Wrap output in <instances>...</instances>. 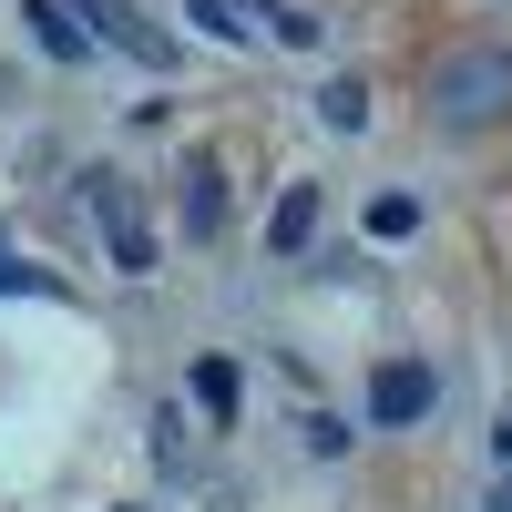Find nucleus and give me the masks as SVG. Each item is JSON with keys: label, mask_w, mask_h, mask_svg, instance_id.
<instances>
[{"label": "nucleus", "mask_w": 512, "mask_h": 512, "mask_svg": "<svg viewBox=\"0 0 512 512\" xmlns=\"http://www.w3.org/2000/svg\"><path fill=\"white\" fill-rule=\"evenodd\" d=\"M62 11L82 21V31H93V41H113V52H134L144 72H175V41H164L144 11H134V0H62Z\"/></svg>", "instance_id": "f03ea898"}, {"label": "nucleus", "mask_w": 512, "mask_h": 512, "mask_svg": "<svg viewBox=\"0 0 512 512\" xmlns=\"http://www.w3.org/2000/svg\"><path fill=\"white\" fill-rule=\"evenodd\" d=\"M185 400H195L205 420H236V359H195V369H185Z\"/></svg>", "instance_id": "0eeeda50"}, {"label": "nucleus", "mask_w": 512, "mask_h": 512, "mask_svg": "<svg viewBox=\"0 0 512 512\" xmlns=\"http://www.w3.org/2000/svg\"><path fill=\"white\" fill-rule=\"evenodd\" d=\"M410 226H420L410 195H379V205H369V236H410Z\"/></svg>", "instance_id": "9d476101"}, {"label": "nucleus", "mask_w": 512, "mask_h": 512, "mask_svg": "<svg viewBox=\"0 0 512 512\" xmlns=\"http://www.w3.org/2000/svg\"><path fill=\"white\" fill-rule=\"evenodd\" d=\"M308 236H318V185H287V195H277V216H267V246L297 256Z\"/></svg>", "instance_id": "423d86ee"}, {"label": "nucleus", "mask_w": 512, "mask_h": 512, "mask_svg": "<svg viewBox=\"0 0 512 512\" xmlns=\"http://www.w3.org/2000/svg\"><path fill=\"white\" fill-rule=\"evenodd\" d=\"M492 451H502V461H512V410H502V420H492Z\"/></svg>", "instance_id": "f8f14e48"}, {"label": "nucleus", "mask_w": 512, "mask_h": 512, "mask_svg": "<svg viewBox=\"0 0 512 512\" xmlns=\"http://www.w3.org/2000/svg\"><path fill=\"white\" fill-rule=\"evenodd\" d=\"M216 226H226V175L195 164V175H185V236H216Z\"/></svg>", "instance_id": "6e6552de"}, {"label": "nucleus", "mask_w": 512, "mask_h": 512, "mask_svg": "<svg viewBox=\"0 0 512 512\" xmlns=\"http://www.w3.org/2000/svg\"><path fill=\"white\" fill-rule=\"evenodd\" d=\"M431 400H441V369H431V359H379V369H369V420H379V431L431 420Z\"/></svg>", "instance_id": "7ed1b4c3"}, {"label": "nucleus", "mask_w": 512, "mask_h": 512, "mask_svg": "<svg viewBox=\"0 0 512 512\" xmlns=\"http://www.w3.org/2000/svg\"><path fill=\"white\" fill-rule=\"evenodd\" d=\"M431 113L451 123V134L502 123V113H512V52H502V41H461V52H441V72H431Z\"/></svg>", "instance_id": "f257e3e1"}, {"label": "nucleus", "mask_w": 512, "mask_h": 512, "mask_svg": "<svg viewBox=\"0 0 512 512\" xmlns=\"http://www.w3.org/2000/svg\"><path fill=\"white\" fill-rule=\"evenodd\" d=\"M492 512H512V482H502V492H492Z\"/></svg>", "instance_id": "ddd939ff"}, {"label": "nucleus", "mask_w": 512, "mask_h": 512, "mask_svg": "<svg viewBox=\"0 0 512 512\" xmlns=\"http://www.w3.org/2000/svg\"><path fill=\"white\" fill-rule=\"evenodd\" d=\"M318 113H328V134H359V123H369V82H328Z\"/></svg>", "instance_id": "1a4fd4ad"}, {"label": "nucleus", "mask_w": 512, "mask_h": 512, "mask_svg": "<svg viewBox=\"0 0 512 512\" xmlns=\"http://www.w3.org/2000/svg\"><path fill=\"white\" fill-rule=\"evenodd\" d=\"M21 21H31V41H41L52 62H82V52H93V31H82L62 0H21Z\"/></svg>", "instance_id": "39448f33"}, {"label": "nucleus", "mask_w": 512, "mask_h": 512, "mask_svg": "<svg viewBox=\"0 0 512 512\" xmlns=\"http://www.w3.org/2000/svg\"><path fill=\"white\" fill-rule=\"evenodd\" d=\"M93 205H103V246H113V267L144 277V267H154V236H144V216H134V195H123L113 175H93Z\"/></svg>", "instance_id": "20e7f679"}, {"label": "nucleus", "mask_w": 512, "mask_h": 512, "mask_svg": "<svg viewBox=\"0 0 512 512\" xmlns=\"http://www.w3.org/2000/svg\"><path fill=\"white\" fill-rule=\"evenodd\" d=\"M185 11H195L205 31H216V41H236V31H246V21H226V0H185Z\"/></svg>", "instance_id": "9b49d317"}]
</instances>
